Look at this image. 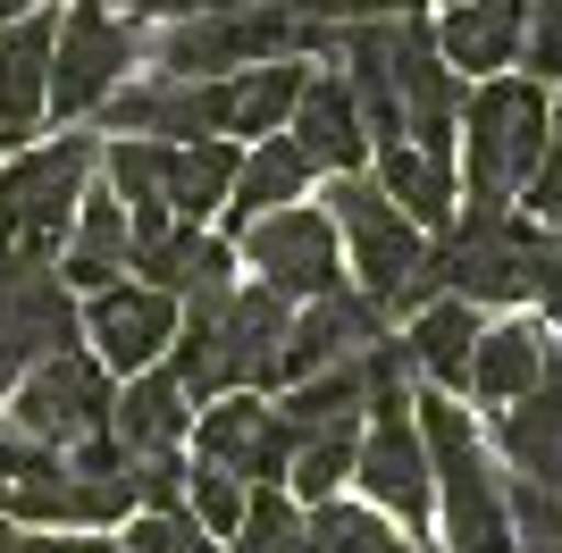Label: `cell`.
I'll return each mask as SVG.
<instances>
[{
    "instance_id": "obj_1",
    "label": "cell",
    "mask_w": 562,
    "mask_h": 553,
    "mask_svg": "<svg viewBox=\"0 0 562 553\" xmlns=\"http://www.w3.org/2000/svg\"><path fill=\"white\" fill-rule=\"evenodd\" d=\"M285 319L294 302L269 294V285H218V294L177 302V345H168V369L193 403H218V394L244 386H278V352H285Z\"/></svg>"
},
{
    "instance_id": "obj_24",
    "label": "cell",
    "mask_w": 562,
    "mask_h": 553,
    "mask_svg": "<svg viewBox=\"0 0 562 553\" xmlns=\"http://www.w3.org/2000/svg\"><path fill=\"white\" fill-rule=\"evenodd\" d=\"M311 177H319V168L303 160V151H294V135H252L244 143V160H235V184H227V210H218V218H227V235L244 227V218H260V210H285V202H303L311 193Z\"/></svg>"
},
{
    "instance_id": "obj_25",
    "label": "cell",
    "mask_w": 562,
    "mask_h": 553,
    "mask_svg": "<svg viewBox=\"0 0 562 553\" xmlns=\"http://www.w3.org/2000/svg\"><path fill=\"white\" fill-rule=\"evenodd\" d=\"M504 453L529 486H562V361L546 352V377L520 403H504Z\"/></svg>"
},
{
    "instance_id": "obj_36",
    "label": "cell",
    "mask_w": 562,
    "mask_h": 553,
    "mask_svg": "<svg viewBox=\"0 0 562 553\" xmlns=\"http://www.w3.org/2000/svg\"><path fill=\"white\" fill-rule=\"evenodd\" d=\"M529 294L546 302V319H554V336H562V244H554V235L529 244Z\"/></svg>"
},
{
    "instance_id": "obj_37",
    "label": "cell",
    "mask_w": 562,
    "mask_h": 553,
    "mask_svg": "<svg viewBox=\"0 0 562 553\" xmlns=\"http://www.w3.org/2000/svg\"><path fill=\"white\" fill-rule=\"evenodd\" d=\"M529 210H538L546 227H562V143L546 151V168L529 177Z\"/></svg>"
},
{
    "instance_id": "obj_27",
    "label": "cell",
    "mask_w": 562,
    "mask_h": 553,
    "mask_svg": "<svg viewBox=\"0 0 562 553\" xmlns=\"http://www.w3.org/2000/svg\"><path fill=\"white\" fill-rule=\"evenodd\" d=\"M538 377H546V336L529 319L479 327V345H470V377H462L479 403H520Z\"/></svg>"
},
{
    "instance_id": "obj_18",
    "label": "cell",
    "mask_w": 562,
    "mask_h": 553,
    "mask_svg": "<svg viewBox=\"0 0 562 553\" xmlns=\"http://www.w3.org/2000/svg\"><path fill=\"white\" fill-rule=\"evenodd\" d=\"M520 25H529V0H453L446 18L428 25V43L453 76H504L520 68Z\"/></svg>"
},
{
    "instance_id": "obj_11",
    "label": "cell",
    "mask_w": 562,
    "mask_h": 553,
    "mask_svg": "<svg viewBox=\"0 0 562 553\" xmlns=\"http://www.w3.org/2000/svg\"><path fill=\"white\" fill-rule=\"evenodd\" d=\"M76 345L93 352L110 377H135V369L168 361V345H177V294L143 285V276H117V285L76 302Z\"/></svg>"
},
{
    "instance_id": "obj_40",
    "label": "cell",
    "mask_w": 562,
    "mask_h": 553,
    "mask_svg": "<svg viewBox=\"0 0 562 553\" xmlns=\"http://www.w3.org/2000/svg\"><path fill=\"white\" fill-rule=\"evenodd\" d=\"M554 143H562V101H554Z\"/></svg>"
},
{
    "instance_id": "obj_29",
    "label": "cell",
    "mask_w": 562,
    "mask_h": 553,
    "mask_svg": "<svg viewBox=\"0 0 562 553\" xmlns=\"http://www.w3.org/2000/svg\"><path fill=\"white\" fill-rule=\"evenodd\" d=\"M303 553H412V537L386 511L328 495V504H303Z\"/></svg>"
},
{
    "instance_id": "obj_39",
    "label": "cell",
    "mask_w": 562,
    "mask_h": 553,
    "mask_svg": "<svg viewBox=\"0 0 562 553\" xmlns=\"http://www.w3.org/2000/svg\"><path fill=\"white\" fill-rule=\"evenodd\" d=\"M25 9H50V0H0V18H25Z\"/></svg>"
},
{
    "instance_id": "obj_17",
    "label": "cell",
    "mask_w": 562,
    "mask_h": 553,
    "mask_svg": "<svg viewBox=\"0 0 562 553\" xmlns=\"http://www.w3.org/2000/svg\"><path fill=\"white\" fill-rule=\"evenodd\" d=\"M285 135H294V151H303L319 177L370 168V126H361V110H352L345 76H311L303 68V92H294V110H285Z\"/></svg>"
},
{
    "instance_id": "obj_15",
    "label": "cell",
    "mask_w": 562,
    "mask_h": 553,
    "mask_svg": "<svg viewBox=\"0 0 562 553\" xmlns=\"http://www.w3.org/2000/svg\"><path fill=\"white\" fill-rule=\"evenodd\" d=\"M370 345H386V311H378L370 294H319L303 302L294 319H285V352H278V377L294 386V377H311V369H336V361H361Z\"/></svg>"
},
{
    "instance_id": "obj_16",
    "label": "cell",
    "mask_w": 562,
    "mask_h": 553,
    "mask_svg": "<svg viewBox=\"0 0 562 553\" xmlns=\"http://www.w3.org/2000/svg\"><path fill=\"white\" fill-rule=\"evenodd\" d=\"M50 34H59V9H25V18H0V143L43 135L50 117Z\"/></svg>"
},
{
    "instance_id": "obj_26",
    "label": "cell",
    "mask_w": 562,
    "mask_h": 553,
    "mask_svg": "<svg viewBox=\"0 0 562 553\" xmlns=\"http://www.w3.org/2000/svg\"><path fill=\"white\" fill-rule=\"evenodd\" d=\"M235 160H244V143L227 135H202V143H168L160 151V184H168V218H218L227 210V184H235Z\"/></svg>"
},
{
    "instance_id": "obj_23",
    "label": "cell",
    "mask_w": 562,
    "mask_h": 553,
    "mask_svg": "<svg viewBox=\"0 0 562 553\" xmlns=\"http://www.w3.org/2000/svg\"><path fill=\"white\" fill-rule=\"evenodd\" d=\"M370 177H378V193H386L420 235L453 227V202H462L453 160H437V151H420V143H370Z\"/></svg>"
},
{
    "instance_id": "obj_41",
    "label": "cell",
    "mask_w": 562,
    "mask_h": 553,
    "mask_svg": "<svg viewBox=\"0 0 562 553\" xmlns=\"http://www.w3.org/2000/svg\"><path fill=\"white\" fill-rule=\"evenodd\" d=\"M546 235H554V244H562V227H546Z\"/></svg>"
},
{
    "instance_id": "obj_4",
    "label": "cell",
    "mask_w": 562,
    "mask_h": 553,
    "mask_svg": "<svg viewBox=\"0 0 562 553\" xmlns=\"http://www.w3.org/2000/svg\"><path fill=\"white\" fill-rule=\"evenodd\" d=\"M453 151H462L470 202L529 193V177L554 151V101H546V84H529V76H479V92L462 101V126H453Z\"/></svg>"
},
{
    "instance_id": "obj_30",
    "label": "cell",
    "mask_w": 562,
    "mask_h": 553,
    "mask_svg": "<svg viewBox=\"0 0 562 553\" xmlns=\"http://www.w3.org/2000/svg\"><path fill=\"white\" fill-rule=\"evenodd\" d=\"M352 437H361V419H352V428H311V437H294L285 495H294V504H328V495H345V486H352Z\"/></svg>"
},
{
    "instance_id": "obj_14",
    "label": "cell",
    "mask_w": 562,
    "mask_h": 553,
    "mask_svg": "<svg viewBox=\"0 0 562 553\" xmlns=\"http://www.w3.org/2000/svg\"><path fill=\"white\" fill-rule=\"evenodd\" d=\"M395 101H403V143H420L437 160H453V126H462V76L437 59L420 18L395 25Z\"/></svg>"
},
{
    "instance_id": "obj_6",
    "label": "cell",
    "mask_w": 562,
    "mask_h": 553,
    "mask_svg": "<svg viewBox=\"0 0 562 553\" xmlns=\"http://www.w3.org/2000/svg\"><path fill=\"white\" fill-rule=\"evenodd\" d=\"M352 486L361 504L386 511L395 529L420 537L437 520V478H428V444H420V419H412V394H378L361 411V437H352Z\"/></svg>"
},
{
    "instance_id": "obj_20",
    "label": "cell",
    "mask_w": 562,
    "mask_h": 553,
    "mask_svg": "<svg viewBox=\"0 0 562 553\" xmlns=\"http://www.w3.org/2000/svg\"><path fill=\"white\" fill-rule=\"evenodd\" d=\"M126 260H135V218H126V202H117L110 184H85V202H76V227L68 244H59V285L68 294H101V285H117L126 276Z\"/></svg>"
},
{
    "instance_id": "obj_38",
    "label": "cell",
    "mask_w": 562,
    "mask_h": 553,
    "mask_svg": "<svg viewBox=\"0 0 562 553\" xmlns=\"http://www.w3.org/2000/svg\"><path fill=\"white\" fill-rule=\"evenodd\" d=\"M126 18H193V9H227V0H117Z\"/></svg>"
},
{
    "instance_id": "obj_21",
    "label": "cell",
    "mask_w": 562,
    "mask_h": 553,
    "mask_svg": "<svg viewBox=\"0 0 562 553\" xmlns=\"http://www.w3.org/2000/svg\"><path fill=\"white\" fill-rule=\"evenodd\" d=\"M126 269L143 276V285H160V294L193 302V294H218V285H235V244L211 227H186V218H168L160 235H143L135 260Z\"/></svg>"
},
{
    "instance_id": "obj_34",
    "label": "cell",
    "mask_w": 562,
    "mask_h": 553,
    "mask_svg": "<svg viewBox=\"0 0 562 553\" xmlns=\"http://www.w3.org/2000/svg\"><path fill=\"white\" fill-rule=\"evenodd\" d=\"M520 68H529V84H554L562 76V0H538V9H529V25H520Z\"/></svg>"
},
{
    "instance_id": "obj_32",
    "label": "cell",
    "mask_w": 562,
    "mask_h": 553,
    "mask_svg": "<svg viewBox=\"0 0 562 553\" xmlns=\"http://www.w3.org/2000/svg\"><path fill=\"white\" fill-rule=\"evenodd\" d=\"M117 553H227L193 511H126L117 520Z\"/></svg>"
},
{
    "instance_id": "obj_28",
    "label": "cell",
    "mask_w": 562,
    "mask_h": 553,
    "mask_svg": "<svg viewBox=\"0 0 562 553\" xmlns=\"http://www.w3.org/2000/svg\"><path fill=\"white\" fill-rule=\"evenodd\" d=\"M303 92V59H260V68H235L227 76V143L244 135H278L285 110Z\"/></svg>"
},
{
    "instance_id": "obj_9",
    "label": "cell",
    "mask_w": 562,
    "mask_h": 553,
    "mask_svg": "<svg viewBox=\"0 0 562 553\" xmlns=\"http://www.w3.org/2000/svg\"><path fill=\"white\" fill-rule=\"evenodd\" d=\"M110 394H117L110 369H101L85 345L43 352V361L9 386V428L34 437V444H50V453H68V444H85V437H110Z\"/></svg>"
},
{
    "instance_id": "obj_5",
    "label": "cell",
    "mask_w": 562,
    "mask_h": 553,
    "mask_svg": "<svg viewBox=\"0 0 562 553\" xmlns=\"http://www.w3.org/2000/svg\"><path fill=\"white\" fill-rule=\"evenodd\" d=\"M328 218H336V244H345V269L361 276V294H370L378 311H420V302L437 294V276H428V235L378 193L370 168L328 177Z\"/></svg>"
},
{
    "instance_id": "obj_3",
    "label": "cell",
    "mask_w": 562,
    "mask_h": 553,
    "mask_svg": "<svg viewBox=\"0 0 562 553\" xmlns=\"http://www.w3.org/2000/svg\"><path fill=\"white\" fill-rule=\"evenodd\" d=\"M93 168H101L93 135L18 143V160L0 168V269H50L59 260Z\"/></svg>"
},
{
    "instance_id": "obj_13",
    "label": "cell",
    "mask_w": 562,
    "mask_h": 553,
    "mask_svg": "<svg viewBox=\"0 0 562 553\" xmlns=\"http://www.w3.org/2000/svg\"><path fill=\"white\" fill-rule=\"evenodd\" d=\"M68 345H76V294L59 285V269H0V394L43 352Z\"/></svg>"
},
{
    "instance_id": "obj_33",
    "label": "cell",
    "mask_w": 562,
    "mask_h": 553,
    "mask_svg": "<svg viewBox=\"0 0 562 553\" xmlns=\"http://www.w3.org/2000/svg\"><path fill=\"white\" fill-rule=\"evenodd\" d=\"M244 495H252L244 478H227V470H211V461H186V511L218 537V545H227L235 520H244Z\"/></svg>"
},
{
    "instance_id": "obj_22",
    "label": "cell",
    "mask_w": 562,
    "mask_h": 553,
    "mask_svg": "<svg viewBox=\"0 0 562 553\" xmlns=\"http://www.w3.org/2000/svg\"><path fill=\"white\" fill-rule=\"evenodd\" d=\"M395 345H403V369H412L420 386L462 394V377H470V345H479V302H462V294H428Z\"/></svg>"
},
{
    "instance_id": "obj_31",
    "label": "cell",
    "mask_w": 562,
    "mask_h": 553,
    "mask_svg": "<svg viewBox=\"0 0 562 553\" xmlns=\"http://www.w3.org/2000/svg\"><path fill=\"white\" fill-rule=\"evenodd\" d=\"M227 553H303V504H294L285 486H252Z\"/></svg>"
},
{
    "instance_id": "obj_19",
    "label": "cell",
    "mask_w": 562,
    "mask_h": 553,
    "mask_svg": "<svg viewBox=\"0 0 562 553\" xmlns=\"http://www.w3.org/2000/svg\"><path fill=\"white\" fill-rule=\"evenodd\" d=\"M110 437L126 444V461H143V453H186V437H193V394L177 386V369H168V361L135 369V377L110 394Z\"/></svg>"
},
{
    "instance_id": "obj_7",
    "label": "cell",
    "mask_w": 562,
    "mask_h": 553,
    "mask_svg": "<svg viewBox=\"0 0 562 553\" xmlns=\"http://www.w3.org/2000/svg\"><path fill=\"white\" fill-rule=\"evenodd\" d=\"M529 244H538V227H520L513 202H470V218L453 210V227L428 244V276H437V294L462 302H520L529 294Z\"/></svg>"
},
{
    "instance_id": "obj_35",
    "label": "cell",
    "mask_w": 562,
    "mask_h": 553,
    "mask_svg": "<svg viewBox=\"0 0 562 553\" xmlns=\"http://www.w3.org/2000/svg\"><path fill=\"white\" fill-rule=\"evenodd\" d=\"M0 553H117V537H101V529H25V520H0Z\"/></svg>"
},
{
    "instance_id": "obj_2",
    "label": "cell",
    "mask_w": 562,
    "mask_h": 553,
    "mask_svg": "<svg viewBox=\"0 0 562 553\" xmlns=\"http://www.w3.org/2000/svg\"><path fill=\"white\" fill-rule=\"evenodd\" d=\"M412 419H420L428 444V478H437V529L453 553H513V504H504V470H495L487 437L470 428L462 403H446L437 386L412 394Z\"/></svg>"
},
{
    "instance_id": "obj_8",
    "label": "cell",
    "mask_w": 562,
    "mask_h": 553,
    "mask_svg": "<svg viewBox=\"0 0 562 553\" xmlns=\"http://www.w3.org/2000/svg\"><path fill=\"white\" fill-rule=\"evenodd\" d=\"M227 244L244 252L252 285H269V294H285V302H319V294H336V285H345V244H336V218H328V210H311V202L260 210V218H244Z\"/></svg>"
},
{
    "instance_id": "obj_10",
    "label": "cell",
    "mask_w": 562,
    "mask_h": 553,
    "mask_svg": "<svg viewBox=\"0 0 562 553\" xmlns=\"http://www.w3.org/2000/svg\"><path fill=\"white\" fill-rule=\"evenodd\" d=\"M143 59V34L110 0H68L50 34V117H93Z\"/></svg>"
},
{
    "instance_id": "obj_12",
    "label": "cell",
    "mask_w": 562,
    "mask_h": 553,
    "mask_svg": "<svg viewBox=\"0 0 562 553\" xmlns=\"http://www.w3.org/2000/svg\"><path fill=\"white\" fill-rule=\"evenodd\" d=\"M186 444H193V461H211V470H227V478H244V486H285V461H294V428H285V411H278V403H260L252 386L202 403Z\"/></svg>"
}]
</instances>
